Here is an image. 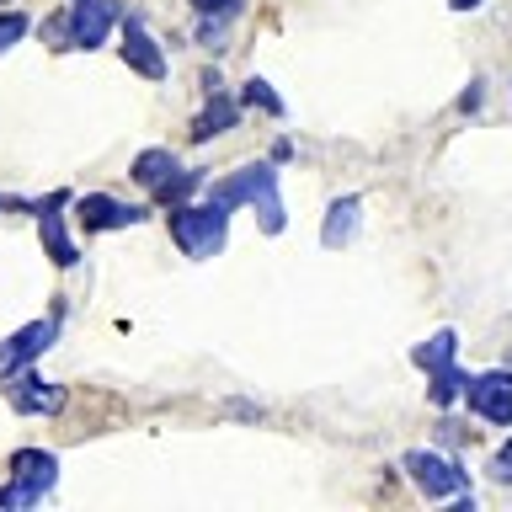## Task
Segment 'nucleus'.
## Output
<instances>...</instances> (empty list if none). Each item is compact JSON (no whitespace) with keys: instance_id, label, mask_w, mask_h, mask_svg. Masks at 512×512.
I'll return each mask as SVG.
<instances>
[{"instance_id":"6e6552de","label":"nucleus","mask_w":512,"mask_h":512,"mask_svg":"<svg viewBox=\"0 0 512 512\" xmlns=\"http://www.w3.org/2000/svg\"><path fill=\"white\" fill-rule=\"evenodd\" d=\"M6 470H11V491L22 507H38L59 486V454H48V448H16L6 459Z\"/></svg>"},{"instance_id":"393cba45","label":"nucleus","mask_w":512,"mask_h":512,"mask_svg":"<svg viewBox=\"0 0 512 512\" xmlns=\"http://www.w3.org/2000/svg\"><path fill=\"white\" fill-rule=\"evenodd\" d=\"M219 86H224V75H219V70H203V96L219 91Z\"/></svg>"},{"instance_id":"a878e982","label":"nucleus","mask_w":512,"mask_h":512,"mask_svg":"<svg viewBox=\"0 0 512 512\" xmlns=\"http://www.w3.org/2000/svg\"><path fill=\"white\" fill-rule=\"evenodd\" d=\"M448 6H454V11H475L480 0H448Z\"/></svg>"},{"instance_id":"dca6fc26","label":"nucleus","mask_w":512,"mask_h":512,"mask_svg":"<svg viewBox=\"0 0 512 512\" xmlns=\"http://www.w3.org/2000/svg\"><path fill=\"white\" fill-rule=\"evenodd\" d=\"M454 358H459V336L454 331H432L427 342L411 347V363L422 368V374H443V368H454Z\"/></svg>"},{"instance_id":"a211bd4d","label":"nucleus","mask_w":512,"mask_h":512,"mask_svg":"<svg viewBox=\"0 0 512 512\" xmlns=\"http://www.w3.org/2000/svg\"><path fill=\"white\" fill-rule=\"evenodd\" d=\"M464 379H470V374H464L459 363L443 368V374H427V400H432L438 411H448L454 400H464Z\"/></svg>"},{"instance_id":"aec40b11","label":"nucleus","mask_w":512,"mask_h":512,"mask_svg":"<svg viewBox=\"0 0 512 512\" xmlns=\"http://www.w3.org/2000/svg\"><path fill=\"white\" fill-rule=\"evenodd\" d=\"M192 16H208V22H235L246 16V0H187Z\"/></svg>"},{"instance_id":"39448f33","label":"nucleus","mask_w":512,"mask_h":512,"mask_svg":"<svg viewBox=\"0 0 512 512\" xmlns=\"http://www.w3.org/2000/svg\"><path fill=\"white\" fill-rule=\"evenodd\" d=\"M118 22H123L118 0H64V38L80 54H96L118 32Z\"/></svg>"},{"instance_id":"b1692460","label":"nucleus","mask_w":512,"mask_h":512,"mask_svg":"<svg viewBox=\"0 0 512 512\" xmlns=\"http://www.w3.org/2000/svg\"><path fill=\"white\" fill-rule=\"evenodd\" d=\"M272 160H278V166H283V160H294V144L278 139V144H272Z\"/></svg>"},{"instance_id":"f3484780","label":"nucleus","mask_w":512,"mask_h":512,"mask_svg":"<svg viewBox=\"0 0 512 512\" xmlns=\"http://www.w3.org/2000/svg\"><path fill=\"white\" fill-rule=\"evenodd\" d=\"M235 96H240V107H246V112H262V118H283V112H288V102L272 91L267 75H246Z\"/></svg>"},{"instance_id":"f257e3e1","label":"nucleus","mask_w":512,"mask_h":512,"mask_svg":"<svg viewBox=\"0 0 512 512\" xmlns=\"http://www.w3.org/2000/svg\"><path fill=\"white\" fill-rule=\"evenodd\" d=\"M203 198H219L224 208H256L262 235L288 230V208H283V182H278V160H246V166L208 176Z\"/></svg>"},{"instance_id":"1a4fd4ad","label":"nucleus","mask_w":512,"mask_h":512,"mask_svg":"<svg viewBox=\"0 0 512 512\" xmlns=\"http://www.w3.org/2000/svg\"><path fill=\"white\" fill-rule=\"evenodd\" d=\"M118 59H123L134 75L155 80V86L171 75V59H166V48L155 43V32L144 27V16H123V22H118Z\"/></svg>"},{"instance_id":"4468645a","label":"nucleus","mask_w":512,"mask_h":512,"mask_svg":"<svg viewBox=\"0 0 512 512\" xmlns=\"http://www.w3.org/2000/svg\"><path fill=\"white\" fill-rule=\"evenodd\" d=\"M203 187H208V171H203V166H176L166 182L150 192V203H155V208H176V203H192Z\"/></svg>"},{"instance_id":"412c9836","label":"nucleus","mask_w":512,"mask_h":512,"mask_svg":"<svg viewBox=\"0 0 512 512\" xmlns=\"http://www.w3.org/2000/svg\"><path fill=\"white\" fill-rule=\"evenodd\" d=\"M486 470H491V480H502V486H512V438H507V443L491 454V464H486Z\"/></svg>"},{"instance_id":"9b49d317","label":"nucleus","mask_w":512,"mask_h":512,"mask_svg":"<svg viewBox=\"0 0 512 512\" xmlns=\"http://www.w3.org/2000/svg\"><path fill=\"white\" fill-rule=\"evenodd\" d=\"M0 384H6V400L16 416H59L64 411V384L32 374V368H22V374H11Z\"/></svg>"},{"instance_id":"f8f14e48","label":"nucleus","mask_w":512,"mask_h":512,"mask_svg":"<svg viewBox=\"0 0 512 512\" xmlns=\"http://www.w3.org/2000/svg\"><path fill=\"white\" fill-rule=\"evenodd\" d=\"M240 112H246V107H240V96L235 91H208V102H203V112H198V118H192V144H208V139H219V134H230V128L240 123Z\"/></svg>"},{"instance_id":"ddd939ff","label":"nucleus","mask_w":512,"mask_h":512,"mask_svg":"<svg viewBox=\"0 0 512 512\" xmlns=\"http://www.w3.org/2000/svg\"><path fill=\"white\" fill-rule=\"evenodd\" d=\"M358 219H363V198L358 192H347V198H336L326 208V219H320V246L326 251H342L352 235H358Z\"/></svg>"},{"instance_id":"4be33fe9","label":"nucleus","mask_w":512,"mask_h":512,"mask_svg":"<svg viewBox=\"0 0 512 512\" xmlns=\"http://www.w3.org/2000/svg\"><path fill=\"white\" fill-rule=\"evenodd\" d=\"M224 27H230V22H208V16H198V43L219 54V48H224Z\"/></svg>"},{"instance_id":"f03ea898","label":"nucleus","mask_w":512,"mask_h":512,"mask_svg":"<svg viewBox=\"0 0 512 512\" xmlns=\"http://www.w3.org/2000/svg\"><path fill=\"white\" fill-rule=\"evenodd\" d=\"M230 214L235 208H224L219 198H192V203L166 208V230H171L176 251H182L187 262H208V256H219L224 240H230Z\"/></svg>"},{"instance_id":"9d476101","label":"nucleus","mask_w":512,"mask_h":512,"mask_svg":"<svg viewBox=\"0 0 512 512\" xmlns=\"http://www.w3.org/2000/svg\"><path fill=\"white\" fill-rule=\"evenodd\" d=\"M464 406H470L480 422L512 427V368H486V374L464 379Z\"/></svg>"},{"instance_id":"cd10ccee","label":"nucleus","mask_w":512,"mask_h":512,"mask_svg":"<svg viewBox=\"0 0 512 512\" xmlns=\"http://www.w3.org/2000/svg\"><path fill=\"white\" fill-rule=\"evenodd\" d=\"M0 208H6V198H0Z\"/></svg>"},{"instance_id":"6ab92c4d","label":"nucleus","mask_w":512,"mask_h":512,"mask_svg":"<svg viewBox=\"0 0 512 512\" xmlns=\"http://www.w3.org/2000/svg\"><path fill=\"white\" fill-rule=\"evenodd\" d=\"M27 32H32V16L22 6H0V54H11Z\"/></svg>"},{"instance_id":"5701e85b","label":"nucleus","mask_w":512,"mask_h":512,"mask_svg":"<svg viewBox=\"0 0 512 512\" xmlns=\"http://www.w3.org/2000/svg\"><path fill=\"white\" fill-rule=\"evenodd\" d=\"M480 86H486V80H470V91L459 96V112H480V102H486V91H480Z\"/></svg>"},{"instance_id":"2eb2a0df","label":"nucleus","mask_w":512,"mask_h":512,"mask_svg":"<svg viewBox=\"0 0 512 512\" xmlns=\"http://www.w3.org/2000/svg\"><path fill=\"white\" fill-rule=\"evenodd\" d=\"M176 166H182V160H176L171 144H150V150H139L134 160H128V176H134V182H139L144 192H155V187L176 171Z\"/></svg>"},{"instance_id":"7ed1b4c3","label":"nucleus","mask_w":512,"mask_h":512,"mask_svg":"<svg viewBox=\"0 0 512 512\" xmlns=\"http://www.w3.org/2000/svg\"><path fill=\"white\" fill-rule=\"evenodd\" d=\"M70 203H75V192L70 187H54L48 198H38L32 203V219H38V240H43V256L54 262L59 272H70L75 262H80V246L70 240Z\"/></svg>"},{"instance_id":"423d86ee","label":"nucleus","mask_w":512,"mask_h":512,"mask_svg":"<svg viewBox=\"0 0 512 512\" xmlns=\"http://www.w3.org/2000/svg\"><path fill=\"white\" fill-rule=\"evenodd\" d=\"M59 320H64V304H54V315L16 326V331L6 336V342H0V379H11V374H22V368L38 363L43 352L59 342Z\"/></svg>"},{"instance_id":"0eeeda50","label":"nucleus","mask_w":512,"mask_h":512,"mask_svg":"<svg viewBox=\"0 0 512 512\" xmlns=\"http://www.w3.org/2000/svg\"><path fill=\"white\" fill-rule=\"evenodd\" d=\"M70 219L86 235H112V230H128V224L150 219V203H123V198H112V192H80L70 203Z\"/></svg>"},{"instance_id":"bb28decb","label":"nucleus","mask_w":512,"mask_h":512,"mask_svg":"<svg viewBox=\"0 0 512 512\" xmlns=\"http://www.w3.org/2000/svg\"><path fill=\"white\" fill-rule=\"evenodd\" d=\"M0 6H11V0H0Z\"/></svg>"},{"instance_id":"20e7f679","label":"nucleus","mask_w":512,"mask_h":512,"mask_svg":"<svg viewBox=\"0 0 512 512\" xmlns=\"http://www.w3.org/2000/svg\"><path fill=\"white\" fill-rule=\"evenodd\" d=\"M400 470L411 475V486L422 491L427 502H448V496H464V491H470V470H464L459 459L432 454V448H411V454L400 459Z\"/></svg>"}]
</instances>
